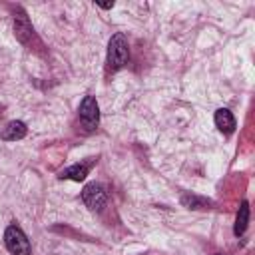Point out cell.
<instances>
[{
	"mask_svg": "<svg viewBox=\"0 0 255 255\" xmlns=\"http://www.w3.org/2000/svg\"><path fill=\"white\" fill-rule=\"evenodd\" d=\"M215 255H219V253H215Z\"/></svg>",
	"mask_w": 255,
	"mask_h": 255,
	"instance_id": "cell-12",
	"label": "cell"
},
{
	"mask_svg": "<svg viewBox=\"0 0 255 255\" xmlns=\"http://www.w3.org/2000/svg\"><path fill=\"white\" fill-rule=\"evenodd\" d=\"M247 223H249V203L243 201L239 205V211H237V217H235V229H233V233L237 237H241L245 233V229H247Z\"/></svg>",
	"mask_w": 255,
	"mask_h": 255,
	"instance_id": "cell-9",
	"label": "cell"
},
{
	"mask_svg": "<svg viewBox=\"0 0 255 255\" xmlns=\"http://www.w3.org/2000/svg\"><path fill=\"white\" fill-rule=\"evenodd\" d=\"M215 126H217L219 131L231 133L235 129V118H233V114L229 110H225V108H219L215 112Z\"/></svg>",
	"mask_w": 255,
	"mask_h": 255,
	"instance_id": "cell-7",
	"label": "cell"
},
{
	"mask_svg": "<svg viewBox=\"0 0 255 255\" xmlns=\"http://www.w3.org/2000/svg\"><path fill=\"white\" fill-rule=\"evenodd\" d=\"M129 60V44H128V38L118 32L110 38V44H108V68L110 70H120L128 64Z\"/></svg>",
	"mask_w": 255,
	"mask_h": 255,
	"instance_id": "cell-1",
	"label": "cell"
},
{
	"mask_svg": "<svg viewBox=\"0 0 255 255\" xmlns=\"http://www.w3.org/2000/svg\"><path fill=\"white\" fill-rule=\"evenodd\" d=\"M14 34L22 44H28L30 38L34 36V30H32V26L28 22V16L22 10H18V16L14 18Z\"/></svg>",
	"mask_w": 255,
	"mask_h": 255,
	"instance_id": "cell-5",
	"label": "cell"
},
{
	"mask_svg": "<svg viewBox=\"0 0 255 255\" xmlns=\"http://www.w3.org/2000/svg\"><path fill=\"white\" fill-rule=\"evenodd\" d=\"M181 203L185 205V207H189V209H205L207 205H211V201L209 199H205V197H199V195H181Z\"/></svg>",
	"mask_w": 255,
	"mask_h": 255,
	"instance_id": "cell-10",
	"label": "cell"
},
{
	"mask_svg": "<svg viewBox=\"0 0 255 255\" xmlns=\"http://www.w3.org/2000/svg\"><path fill=\"white\" fill-rule=\"evenodd\" d=\"M24 135H26V124L20 122V120L8 122L6 128H2V131H0V137H2V139H8V141L22 139Z\"/></svg>",
	"mask_w": 255,
	"mask_h": 255,
	"instance_id": "cell-6",
	"label": "cell"
},
{
	"mask_svg": "<svg viewBox=\"0 0 255 255\" xmlns=\"http://www.w3.org/2000/svg\"><path fill=\"white\" fill-rule=\"evenodd\" d=\"M86 175H88V165L84 163H76L60 171V179H72V181H82L86 179Z\"/></svg>",
	"mask_w": 255,
	"mask_h": 255,
	"instance_id": "cell-8",
	"label": "cell"
},
{
	"mask_svg": "<svg viewBox=\"0 0 255 255\" xmlns=\"http://www.w3.org/2000/svg\"><path fill=\"white\" fill-rule=\"evenodd\" d=\"M96 4H98L100 8H104V10H110V8H114V0H112V2H100V0H96Z\"/></svg>",
	"mask_w": 255,
	"mask_h": 255,
	"instance_id": "cell-11",
	"label": "cell"
},
{
	"mask_svg": "<svg viewBox=\"0 0 255 255\" xmlns=\"http://www.w3.org/2000/svg\"><path fill=\"white\" fill-rule=\"evenodd\" d=\"M4 243L12 255H30V241L18 225H8L4 231Z\"/></svg>",
	"mask_w": 255,
	"mask_h": 255,
	"instance_id": "cell-2",
	"label": "cell"
},
{
	"mask_svg": "<svg viewBox=\"0 0 255 255\" xmlns=\"http://www.w3.org/2000/svg\"><path fill=\"white\" fill-rule=\"evenodd\" d=\"M82 201L92 209V211H100L106 205V191L102 185L98 183H88L82 191Z\"/></svg>",
	"mask_w": 255,
	"mask_h": 255,
	"instance_id": "cell-4",
	"label": "cell"
},
{
	"mask_svg": "<svg viewBox=\"0 0 255 255\" xmlns=\"http://www.w3.org/2000/svg\"><path fill=\"white\" fill-rule=\"evenodd\" d=\"M80 120L88 129H94L100 122V106L94 96H86L80 104Z\"/></svg>",
	"mask_w": 255,
	"mask_h": 255,
	"instance_id": "cell-3",
	"label": "cell"
}]
</instances>
